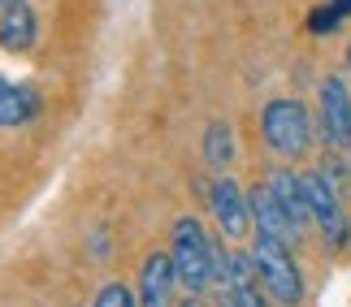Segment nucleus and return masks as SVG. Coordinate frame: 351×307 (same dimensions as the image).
<instances>
[{"mask_svg": "<svg viewBox=\"0 0 351 307\" xmlns=\"http://www.w3.org/2000/svg\"><path fill=\"white\" fill-rule=\"evenodd\" d=\"M169 256H173V269H178V282L191 290V295H204L213 282H226L230 251L213 243L195 217H178V221H173Z\"/></svg>", "mask_w": 351, "mask_h": 307, "instance_id": "nucleus-1", "label": "nucleus"}, {"mask_svg": "<svg viewBox=\"0 0 351 307\" xmlns=\"http://www.w3.org/2000/svg\"><path fill=\"white\" fill-rule=\"evenodd\" d=\"M252 260H256L261 286H265V295L274 307H300L304 303V273H300V264H295V251H291L287 238H274V234L256 230Z\"/></svg>", "mask_w": 351, "mask_h": 307, "instance_id": "nucleus-2", "label": "nucleus"}, {"mask_svg": "<svg viewBox=\"0 0 351 307\" xmlns=\"http://www.w3.org/2000/svg\"><path fill=\"white\" fill-rule=\"evenodd\" d=\"M261 135H265V143L278 156L295 160V156H304L308 148H313L317 126H313V113H308L304 100L278 96V100H269L265 113H261Z\"/></svg>", "mask_w": 351, "mask_h": 307, "instance_id": "nucleus-3", "label": "nucleus"}, {"mask_svg": "<svg viewBox=\"0 0 351 307\" xmlns=\"http://www.w3.org/2000/svg\"><path fill=\"white\" fill-rule=\"evenodd\" d=\"M304 178V195H308V208H313V225L321 230L330 251H343L351 243V217L343 208V195H339V178L330 169H313V173H300Z\"/></svg>", "mask_w": 351, "mask_h": 307, "instance_id": "nucleus-4", "label": "nucleus"}, {"mask_svg": "<svg viewBox=\"0 0 351 307\" xmlns=\"http://www.w3.org/2000/svg\"><path fill=\"white\" fill-rule=\"evenodd\" d=\"M208 208H213V217H217L221 238H230V243H239V238H247L256 230L252 225V199H247V191H243L230 173H213Z\"/></svg>", "mask_w": 351, "mask_h": 307, "instance_id": "nucleus-5", "label": "nucleus"}, {"mask_svg": "<svg viewBox=\"0 0 351 307\" xmlns=\"http://www.w3.org/2000/svg\"><path fill=\"white\" fill-rule=\"evenodd\" d=\"M321 130H326V143L334 152L347 148L351 139V91L343 78H326L321 83Z\"/></svg>", "mask_w": 351, "mask_h": 307, "instance_id": "nucleus-6", "label": "nucleus"}, {"mask_svg": "<svg viewBox=\"0 0 351 307\" xmlns=\"http://www.w3.org/2000/svg\"><path fill=\"white\" fill-rule=\"evenodd\" d=\"M173 282H178L173 256H169V251H152V256L143 260V269H139V286H134L139 307H169V299H173Z\"/></svg>", "mask_w": 351, "mask_h": 307, "instance_id": "nucleus-7", "label": "nucleus"}, {"mask_svg": "<svg viewBox=\"0 0 351 307\" xmlns=\"http://www.w3.org/2000/svg\"><path fill=\"white\" fill-rule=\"evenodd\" d=\"M265 186L274 191V199L282 204V212L291 217L295 230H313V208H308V195H304V178L291 169H269L265 173Z\"/></svg>", "mask_w": 351, "mask_h": 307, "instance_id": "nucleus-8", "label": "nucleus"}, {"mask_svg": "<svg viewBox=\"0 0 351 307\" xmlns=\"http://www.w3.org/2000/svg\"><path fill=\"white\" fill-rule=\"evenodd\" d=\"M247 199H252V225H256V230H261V234H274V238H287V243L295 247V243H300V230H295V225H291V217H287V212H282V204H278V199H274V191H269V186L261 182V186H252V191H247Z\"/></svg>", "mask_w": 351, "mask_h": 307, "instance_id": "nucleus-9", "label": "nucleus"}, {"mask_svg": "<svg viewBox=\"0 0 351 307\" xmlns=\"http://www.w3.org/2000/svg\"><path fill=\"white\" fill-rule=\"evenodd\" d=\"M39 117V91L31 83H13V78L0 74V126L18 130V126H31Z\"/></svg>", "mask_w": 351, "mask_h": 307, "instance_id": "nucleus-10", "label": "nucleus"}, {"mask_svg": "<svg viewBox=\"0 0 351 307\" xmlns=\"http://www.w3.org/2000/svg\"><path fill=\"white\" fill-rule=\"evenodd\" d=\"M39 39V18L31 5H9L0 18V48L5 52H31Z\"/></svg>", "mask_w": 351, "mask_h": 307, "instance_id": "nucleus-11", "label": "nucleus"}, {"mask_svg": "<svg viewBox=\"0 0 351 307\" xmlns=\"http://www.w3.org/2000/svg\"><path fill=\"white\" fill-rule=\"evenodd\" d=\"M204 160H208L213 173L230 169V160H234V130H230V122H208V130H204Z\"/></svg>", "mask_w": 351, "mask_h": 307, "instance_id": "nucleus-12", "label": "nucleus"}, {"mask_svg": "<svg viewBox=\"0 0 351 307\" xmlns=\"http://www.w3.org/2000/svg\"><path fill=\"white\" fill-rule=\"evenodd\" d=\"M347 18H351V0H330V5H317L308 13V31L313 35H334Z\"/></svg>", "mask_w": 351, "mask_h": 307, "instance_id": "nucleus-13", "label": "nucleus"}, {"mask_svg": "<svg viewBox=\"0 0 351 307\" xmlns=\"http://www.w3.org/2000/svg\"><path fill=\"white\" fill-rule=\"evenodd\" d=\"M91 307H139V295H134V286H126V282H104Z\"/></svg>", "mask_w": 351, "mask_h": 307, "instance_id": "nucleus-14", "label": "nucleus"}, {"mask_svg": "<svg viewBox=\"0 0 351 307\" xmlns=\"http://www.w3.org/2000/svg\"><path fill=\"white\" fill-rule=\"evenodd\" d=\"M0 5H5V9H9V5H31V0H0Z\"/></svg>", "mask_w": 351, "mask_h": 307, "instance_id": "nucleus-15", "label": "nucleus"}, {"mask_svg": "<svg viewBox=\"0 0 351 307\" xmlns=\"http://www.w3.org/2000/svg\"><path fill=\"white\" fill-rule=\"evenodd\" d=\"M221 307H239V303H234V299H230V295H226V299H221Z\"/></svg>", "mask_w": 351, "mask_h": 307, "instance_id": "nucleus-16", "label": "nucleus"}, {"mask_svg": "<svg viewBox=\"0 0 351 307\" xmlns=\"http://www.w3.org/2000/svg\"><path fill=\"white\" fill-rule=\"evenodd\" d=\"M347 74H351V48H347Z\"/></svg>", "mask_w": 351, "mask_h": 307, "instance_id": "nucleus-17", "label": "nucleus"}, {"mask_svg": "<svg viewBox=\"0 0 351 307\" xmlns=\"http://www.w3.org/2000/svg\"><path fill=\"white\" fill-rule=\"evenodd\" d=\"M186 307H199V303H186Z\"/></svg>", "mask_w": 351, "mask_h": 307, "instance_id": "nucleus-18", "label": "nucleus"}]
</instances>
